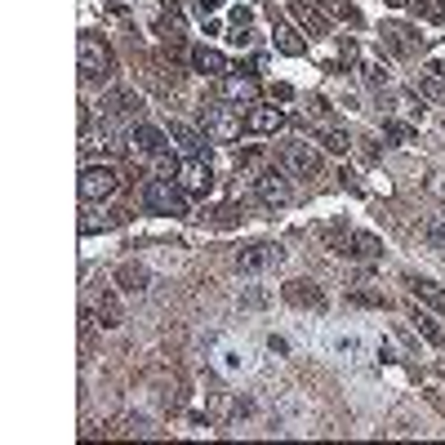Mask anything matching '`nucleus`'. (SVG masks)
Segmentation results:
<instances>
[{"instance_id":"13","label":"nucleus","mask_w":445,"mask_h":445,"mask_svg":"<svg viewBox=\"0 0 445 445\" xmlns=\"http://www.w3.org/2000/svg\"><path fill=\"white\" fill-rule=\"evenodd\" d=\"M405 281H410V290H414V294H423V299H427V303H432L436 312H445V294H441V290H436L432 281H427V276H414V272H410V276H405Z\"/></svg>"},{"instance_id":"3","label":"nucleus","mask_w":445,"mask_h":445,"mask_svg":"<svg viewBox=\"0 0 445 445\" xmlns=\"http://www.w3.org/2000/svg\"><path fill=\"white\" fill-rule=\"evenodd\" d=\"M111 192H116V170L85 165V174H80V201H107Z\"/></svg>"},{"instance_id":"21","label":"nucleus","mask_w":445,"mask_h":445,"mask_svg":"<svg viewBox=\"0 0 445 445\" xmlns=\"http://www.w3.org/2000/svg\"><path fill=\"white\" fill-rule=\"evenodd\" d=\"M227 94H232V98H250L254 85H250V80H227Z\"/></svg>"},{"instance_id":"10","label":"nucleus","mask_w":445,"mask_h":445,"mask_svg":"<svg viewBox=\"0 0 445 445\" xmlns=\"http://www.w3.org/2000/svg\"><path fill=\"white\" fill-rule=\"evenodd\" d=\"M339 254H348V258H374V254H383V250H378V241H374V236H366V232H352L348 241L339 245Z\"/></svg>"},{"instance_id":"16","label":"nucleus","mask_w":445,"mask_h":445,"mask_svg":"<svg viewBox=\"0 0 445 445\" xmlns=\"http://www.w3.org/2000/svg\"><path fill=\"white\" fill-rule=\"evenodd\" d=\"M170 129H174V138L183 143V152H192V156H201V152H205V138L196 134V129H187V125H170Z\"/></svg>"},{"instance_id":"14","label":"nucleus","mask_w":445,"mask_h":445,"mask_svg":"<svg viewBox=\"0 0 445 445\" xmlns=\"http://www.w3.org/2000/svg\"><path fill=\"white\" fill-rule=\"evenodd\" d=\"M134 143H138V152H152V156H156L160 147H165V134H160L156 125H138V129H134Z\"/></svg>"},{"instance_id":"22","label":"nucleus","mask_w":445,"mask_h":445,"mask_svg":"<svg viewBox=\"0 0 445 445\" xmlns=\"http://www.w3.org/2000/svg\"><path fill=\"white\" fill-rule=\"evenodd\" d=\"M196 9H201V13H209V9H219V0H201Z\"/></svg>"},{"instance_id":"8","label":"nucleus","mask_w":445,"mask_h":445,"mask_svg":"<svg viewBox=\"0 0 445 445\" xmlns=\"http://www.w3.org/2000/svg\"><path fill=\"white\" fill-rule=\"evenodd\" d=\"M107 116H138L143 111V98L134 89H116V94H107Z\"/></svg>"},{"instance_id":"18","label":"nucleus","mask_w":445,"mask_h":445,"mask_svg":"<svg viewBox=\"0 0 445 445\" xmlns=\"http://www.w3.org/2000/svg\"><path fill=\"white\" fill-rule=\"evenodd\" d=\"M414 325L423 329V339H427V343H441V339H445V334H441V329L432 325V317H423V312H414Z\"/></svg>"},{"instance_id":"9","label":"nucleus","mask_w":445,"mask_h":445,"mask_svg":"<svg viewBox=\"0 0 445 445\" xmlns=\"http://www.w3.org/2000/svg\"><path fill=\"white\" fill-rule=\"evenodd\" d=\"M285 116H281V107H254L250 116H245V129H254V134H272V129H281Z\"/></svg>"},{"instance_id":"15","label":"nucleus","mask_w":445,"mask_h":445,"mask_svg":"<svg viewBox=\"0 0 445 445\" xmlns=\"http://www.w3.org/2000/svg\"><path fill=\"white\" fill-rule=\"evenodd\" d=\"M192 62H196V67H201L205 76H223V72H227L223 54H214V49H196V54H192Z\"/></svg>"},{"instance_id":"6","label":"nucleus","mask_w":445,"mask_h":445,"mask_svg":"<svg viewBox=\"0 0 445 445\" xmlns=\"http://www.w3.org/2000/svg\"><path fill=\"white\" fill-rule=\"evenodd\" d=\"M258 196H263L268 205H290V201H294V187L285 183L281 170H268V174L258 178Z\"/></svg>"},{"instance_id":"7","label":"nucleus","mask_w":445,"mask_h":445,"mask_svg":"<svg viewBox=\"0 0 445 445\" xmlns=\"http://www.w3.org/2000/svg\"><path fill=\"white\" fill-rule=\"evenodd\" d=\"M285 160H290V170L299 174V178H312V174H321V156L312 152L307 143H285Z\"/></svg>"},{"instance_id":"19","label":"nucleus","mask_w":445,"mask_h":445,"mask_svg":"<svg viewBox=\"0 0 445 445\" xmlns=\"http://www.w3.org/2000/svg\"><path fill=\"white\" fill-rule=\"evenodd\" d=\"M321 138H325V147H329V152H348V138H343L339 129H325Z\"/></svg>"},{"instance_id":"1","label":"nucleus","mask_w":445,"mask_h":445,"mask_svg":"<svg viewBox=\"0 0 445 445\" xmlns=\"http://www.w3.org/2000/svg\"><path fill=\"white\" fill-rule=\"evenodd\" d=\"M201 125H205V134H209L214 143H232V138L241 134L245 121H241L227 103H205V107H201Z\"/></svg>"},{"instance_id":"5","label":"nucleus","mask_w":445,"mask_h":445,"mask_svg":"<svg viewBox=\"0 0 445 445\" xmlns=\"http://www.w3.org/2000/svg\"><path fill=\"white\" fill-rule=\"evenodd\" d=\"M281 258H285L281 245H250V250L236 254V268L241 272H263V268H276Z\"/></svg>"},{"instance_id":"17","label":"nucleus","mask_w":445,"mask_h":445,"mask_svg":"<svg viewBox=\"0 0 445 445\" xmlns=\"http://www.w3.org/2000/svg\"><path fill=\"white\" fill-rule=\"evenodd\" d=\"M116 281H121V290H147V272L143 268H121Z\"/></svg>"},{"instance_id":"12","label":"nucleus","mask_w":445,"mask_h":445,"mask_svg":"<svg viewBox=\"0 0 445 445\" xmlns=\"http://www.w3.org/2000/svg\"><path fill=\"white\" fill-rule=\"evenodd\" d=\"M285 299H290V303H299V307H325V294H321L317 285H307V281L285 285Z\"/></svg>"},{"instance_id":"20","label":"nucleus","mask_w":445,"mask_h":445,"mask_svg":"<svg viewBox=\"0 0 445 445\" xmlns=\"http://www.w3.org/2000/svg\"><path fill=\"white\" fill-rule=\"evenodd\" d=\"M352 303H361V307H388L383 294H352Z\"/></svg>"},{"instance_id":"2","label":"nucleus","mask_w":445,"mask_h":445,"mask_svg":"<svg viewBox=\"0 0 445 445\" xmlns=\"http://www.w3.org/2000/svg\"><path fill=\"white\" fill-rule=\"evenodd\" d=\"M80 76L85 80H107L111 76V54H107L103 40H94V36L80 40Z\"/></svg>"},{"instance_id":"4","label":"nucleus","mask_w":445,"mask_h":445,"mask_svg":"<svg viewBox=\"0 0 445 445\" xmlns=\"http://www.w3.org/2000/svg\"><path fill=\"white\" fill-rule=\"evenodd\" d=\"M143 201L152 205L156 214H187V196L178 192V187H170V183H147L143 187Z\"/></svg>"},{"instance_id":"11","label":"nucleus","mask_w":445,"mask_h":445,"mask_svg":"<svg viewBox=\"0 0 445 445\" xmlns=\"http://www.w3.org/2000/svg\"><path fill=\"white\" fill-rule=\"evenodd\" d=\"M209 165H201V160H192V165H183V192H192V196H201V192H209Z\"/></svg>"}]
</instances>
